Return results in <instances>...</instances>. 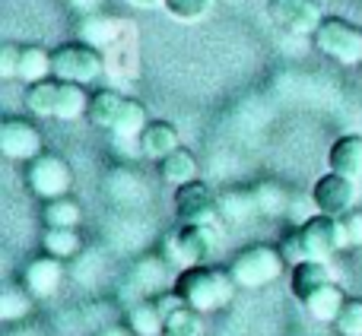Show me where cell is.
<instances>
[{
    "label": "cell",
    "instance_id": "obj_23",
    "mask_svg": "<svg viewBox=\"0 0 362 336\" xmlns=\"http://www.w3.org/2000/svg\"><path fill=\"white\" fill-rule=\"evenodd\" d=\"M16 80L29 83V86H35V83H42V80H51V51L38 48V44H25L23 54H19Z\"/></svg>",
    "mask_w": 362,
    "mask_h": 336
},
{
    "label": "cell",
    "instance_id": "obj_21",
    "mask_svg": "<svg viewBox=\"0 0 362 336\" xmlns=\"http://www.w3.org/2000/svg\"><path fill=\"white\" fill-rule=\"evenodd\" d=\"M42 222H45V229H76V225L83 222V206L76 203L74 197L45 200Z\"/></svg>",
    "mask_w": 362,
    "mask_h": 336
},
{
    "label": "cell",
    "instance_id": "obj_8",
    "mask_svg": "<svg viewBox=\"0 0 362 336\" xmlns=\"http://www.w3.org/2000/svg\"><path fill=\"white\" fill-rule=\"evenodd\" d=\"M312 203L325 216L344 219L350 210H356V178H346L337 172L321 174L312 187Z\"/></svg>",
    "mask_w": 362,
    "mask_h": 336
},
{
    "label": "cell",
    "instance_id": "obj_26",
    "mask_svg": "<svg viewBox=\"0 0 362 336\" xmlns=\"http://www.w3.org/2000/svg\"><path fill=\"white\" fill-rule=\"evenodd\" d=\"M257 206H255V193L251 191H238V187H232V191L219 193V216L229 219V222H245L248 216H255Z\"/></svg>",
    "mask_w": 362,
    "mask_h": 336
},
{
    "label": "cell",
    "instance_id": "obj_1",
    "mask_svg": "<svg viewBox=\"0 0 362 336\" xmlns=\"http://www.w3.org/2000/svg\"><path fill=\"white\" fill-rule=\"evenodd\" d=\"M350 248L346 241V232H344V222L337 216H325V212H315L312 219H305L302 225H296L293 235L283 238L280 244V254L283 260H293L302 263V260H331V254L337 251Z\"/></svg>",
    "mask_w": 362,
    "mask_h": 336
},
{
    "label": "cell",
    "instance_id": "obj_28",
    "mask_svg": "<svg viewBox=\"0 0 362 336\" xmlns=\"http://www.w3.org/2000/svg\"><path fill=\"white\" fill-rule=\"evenodd\" d=\"M165 267H169V263H165L163 257H144V260L134 267V286H137L140 292H156L165 282Z\"/></svg>",
    "mask_w": 362,
    "mask_h": 336
},
{
    "label": "cell",
    "instance_id": "obj_16",
    "mask_svg": "<svg viewBox=\"0 0 362 336\" xmlns=\"http://www.w3.org/2000/svg\"><path fill=\"white\" fill-rule=\"evenodd\" d=\"M331 280V270L325 260H302L293 267V295L299 301H305L308 295H315L318 289H325Z\"/></svg>",
    "mask_w": 362,
    "mask_h": 336
},
{
    "label": "cell",
    "instance_id": "obj_27",
    "mask_svg": "<svg viewBox=\"0 0 362 336\" xmlns=\"http://www.w3.org/2000/svg\"><path fill=\"white\" fill-rule=\"evenodd\" d=\"M54 105H57V80H42L35 86L25 89V108L38 118H54Z\"/></svg>",
    "mask_w": 362,
    "mask_h": 336
},
{
    "label": "cell",
    "instance_id": "obj_29",
    "mask_svg": "<svg viewBox=\"0 0 362 336\" xmlns=\"http://www.w3.org/2000/svg\"><path fill=\"white\" fill-rule=\"evenodd\" d=\"M32 311V295L23 286H4L0 289V318L19 320Z\"/></svg>",
    "mask_w": 362,
    "mask_h": 336
},
{
    "label": "cell",
    "instance_id": "obj_33",
    "mask_svg": "<svg viewBox=\"0 0 362 336\" xmlns=\"http://www.w3.org/2000/svg\"><path fill=\"white\" fill-rule=\"evenodd\" d=\"M19 54H23V44H4L0 48V76L4 80H16Z\"/></svg>",
    "mask_w": 362,
    "mask_h": 336
},
{
    "label": "cell",
    "instance_id": "obj_12",
    "mask_svg": "<svg viewBox=\"0 0 362 336\" xmlns=\"http://www.w3.org/2000/svg\"><path fill=\"white\" fill-rule=\"evenodd\" d=\"M64 280V263L51 254H38L32 257L23 267V289L32 295V299H51L57 292Z\"/></svg>",
    "mask_w": 362,
    "mask_h": 336
},
{
    "label": "cell",
    "instance_id": "obj_4",
    "mask_svg": "<svg viewBox=\"0 0 362 336\" xmlns=\"http://www.w3.org/2000/svg\"><path fill=\"white\" fill-rule=\"evenodd\" d=\"M312 42L321 54L344 64V67L362 64V29L344 16H325L321 25L315 29Z\"/></svg>",
    "mask_w": 362,
    "mask_h": 336
},
{
    "label": "cell",
    "instance_id": "obj_30",
    "mask_svg": "<svg viewBox=\"0 0 362 336\" xmlns=\"http://www.w3.org/2000/svg\"><path fill=\"white\" fill-rule=\"evenodd\" d=\"M204 324H200V311H194L191 305H185L172 318H165V333L163 336H200Z\"/></svg>",
    "mask_w": 362,
    "mask_h": 336
},
{
    "label": "cell",
    "instance_id": "obj_17",
    "mask_svg": "<svg viewBox=\"0 0 362 336\" xmlns=\"http://www.w3.org/2000/svg\"><path fill=\"white\" fill-rule=\"evenodd\" d=\"M302 305L308 308V314H312L315 320H325V324H331V320H337L340 311H344L346 295H344V289H340V286L327 282L325 289H318L315 295H308Z\"/></svg>",
    "mask_w": 362,
    "mask_h": 336
},
{
    "label": "cell",
    "instance_id": "obj_6",
    "mask_svg": "<svg viewBox=\"0 0 362 336\" xmlns=\"http://www.w3.org/2000/svg\"><path fill=\"white\" fill-rule=\"evenodd\" d=\"M51 76L61 83H86L102 76V54L99 48L86 42H64L51 51Z\"/></svg>",
    "mask_w": 362,
    "mask_h": 336
},
{
    "label": "cell",
    "instance_id": "obj_20",
    "mask_svg": "<svg viewBox=\"0 0 362 336\" xmlns=\"http://www.w3.org/2000/svg\"><path fill=\"white\" fill-rule=\"evenodd\" d=\"M127 327L134 330V336H163L165 333V318L159 314L156 301L144 299L137 305L127 308Z\"/></svg>",
    "mask_w": 362,
    "mask_h": 336
},
{
    "label": "cell",
    "instance_id": "obj_2",
    "mask_svg": "<svg viewBox=\"0 0 362 336\" xmlns=\"http://www.w3.org/2000/svg\"><path fill=\"white\" fill-rule=\"evenodd\" d=\"M175 292L194 311L206 314V311H219L232 301L235 295V280H232L229 270H216V267H187L178 273L175 280Z\"/></svg>",
    "mask_w": 362,
    "mask_h": 336
},
{
    "label": "cell",
    "instance_id": "obj_11",
    "mask_svg": "<svg viewBox=\"0 0 362 336\" xmlns=\"http://www.w3.org/2000/svg\"><path fill=\"white\" fill-rule=\"evenodd\" d=\"M0 152L13 162H32L45 152L42 131L25 118H6L0 121Z\"/></svg>",
    "mask_w": 362,
    "mask_h": 336
},
{
    "label": "cell",
    "instance_id": "obj_31",
    "mask_svg": "<svg viewBox=\"0 0 362 336\" xmlns=\"http://www.w3.org/2000/svg\"><path fill=\"white\" fill-rule=\"evenodd\" d=\"M210 4L213 0H165L163 6L178 23H197V19H204L210 13Z\"/></svg>",
    "mask_w": 362,
    "mask_h": 336
},
{
    "label": "cell",
    "instance_id": "obj_32",
    "mask_svg": "<svg viewBox=\"0 0 362 336\" xmlns=\"http://www.w3.org/2000/svg\"><path fill=\"white\" fill-rule=\"evenodd\" d=\"M334 324L344 336H362V299H346L344 311Z\"/></svg>",
    "mask_w": 362,
    "mask_h": 336
},
{
    "label": "cell",
    "instance_id": "obj_7",
    "mask_svg": "<svg viewBox=\"0 0 362 336\" xmlns=\"http://www.w3.org/2000/svg\"><path fill=\"white\" fill-rule=\"evenodd\" d=\"M25 184L35 197L42 200H57L67 197L74 187V172L57 152H42L32 162H25Z\"/></svg>",
    "mask_w": 362,
    "mask_h": 336
},
{
    "label": "cell",
    "instance_id": "obj_18",
    "mask_svg": "<svg viewBox=\"0 0 362 336\" xmlns=\"http://www.w3.org/2000/svg\"><path fill=\"white\" fill-rule=\"evenodd\" d=\"M159 178L172 187L197 181V159H194V152H187L185 146H178L175 152H169V156L159 162Z\"/></svg>",
    "mask_w": 362,
    "mask_h": 336
},
{
    "label": "cell",
    "instance_id": "obj_15",
    "mask_svg": "<svg viewBox=\"0 0 362 336\" xmlns=\"http://www.w3.org/2000/svg\"><path fill=\"white\" fill-rule=\"evenodd\" d=\"M124 95L115 92V89H99V92L89 95V112H86V121L99 131H115L118 124V114L124 108Z\"/></svg>",
    "mask_w": 362,
    "mask_h": 336
},
{
    "label": "cell",
    "instance_id": "obj_9",
    "mask_svg": "<svg viewBox=\"0 0 362 336\" xmlns=\"http://www.w3.org/2000/svg\"><path fill=\"white\" fill-rule=\"evenodd\" d=\"M175 216L181 225H210L219 216V197L204 181L175 187Z\"/></svg>",
    "mask_w": 362,
    "mask_h": 336
},
{
    "label": "cell",
    "instance_id": "obj_14",
    "mask_svg": "<svg viewBox=\"0 0 362 336\" xmlns=\"http://www.w3.org/2000/svg\"><path fill=\"white\" fill-rule=\"evenodd\" d=\"M137 146H140V152H144L146 159H156V162H163L169 152H175L178 146H181L175 124H169V121H150V124H146V131L140 133Z\"/></svg>",
    "mask_w": 362,
    "mask_h": 336
},
{
    "label": "cell",
    "instance_id": "obj_19",
    "mask_svg": "<svg viewBox=\"0 0 362 336\" xmlns=\"http://www.w3.org/2000/svg\"><path fill=\"white\" fill-rule=\"evenodd\" d=\"M89 112V92L80 83H61L57 80V105H54V118L57 121H76L86 118Z\"/></svg>",
    "mask_w": 362,
    "mask_h": 336
},
{
    "label": "cell",
    "instance_id": "obj_35",
    "mask_svg": "<svg viewBox=\"0 0 362 336\" xmlns=\"http://www.w3.org/2000/svg\"><path fill=\"white\" fill-rule=\"evenodd\" d=\"M99 336H134V330L127 324H115V327H105Z\"/></svg>",
    "mask_w": 362,
    "mask_h": 336
},
{
    "label": "cell",
    "instance_id": "obj_25",
    "mask_svg": "<svg viewBox=\"0 0 362 336\" xmlns=\"http://www.w3.org/2000/svg\"><path fill=\"white\" fill-rule=\"evenodd\" d=\"M42 248H45V254L57 257V260H67V257L80 254L83 241H80V232L76 229H45Z\"/></svg>",
    "mask_w": 362,
    "mask_h": 336
},
{
    "label": "cell",
    "instance_id": "obj_5",
    "mask_svg": "<svg viewBox=\"0 0 362 336\" xmlns=\"http://www.w3.org/2000/svg\"><path fill=\"white\" fill-rule=\"evenodd\" d=\"M216 248V235L210 225H178L175 232L163 238V260L169 267H197L200 260L213 254Z\"/></svg>",
    "mask_w": 362,
    "mask_h": 336
},
{
    "label": "cell",
    "instance_id": "obj_10",
    "mask_svg": "<svg viewBox=\"0 0 362 336\" xmlns=\"http://www.w3.org/2000/svg\"><path fill=\"white\" fill-rule=\"evenodd\" d=\"M267 16L293 35H315V29L325 19L318 0H267Z\"/></svg>",
    "mask_w": 362,
    "mask_h": 336
},
{
    "label": "cell",
    "instance_id": "obj_22",
    "mask_svg": "<svg viewBox=\"0 0 362 336\" xmlns=\"http://www.w3.org/2000/svg\"><path fill=\"white\" fill-rule=\"evenodd\" d=\"M251 193H255L257 212H261V216H270V219L286 216L289 203H293V200H289V193H286V187L276 184V181H261V184L251 187Z\"/></svg>",
    "mask_w": 362,
    "mask_h": 336
},
{
    "label": "cell",
    "instance_id": "obj_3",
    "mask_svg": "<svg viewBox=\"0 0 362 336\" xmlns=\"http://www.w3.org/2000/svg\"><path fill=\"white\" fill-rule=\"evenodd\" d=\"M229 273L238 289H264L280 280L283 254H280V248H270V244H251V248L238 251L232 257Z\"/></svg>",
    "mask_w": 362,
    "mask_h": 336
},
{
    "label": "cell",
    "instance_id": "obj_24",
    "mask_svg": "<svg viewBox=\"0 0 362 336\" xmlns=\"http://www.w3.org/2000/svg\"><path fill=\"white\" fill-rule=\"evenodd\" d=\"M150 118H146V108L137 99H127L124 108L118 114V124H115V140H140V133L146 131Z\"/></svg>",
    "mask_w": 362,
    "mask_h": 336
},
{
    "label": "cell",
    "instance_id": "obj_34",
    "mask_svg": "<svg viewBox=\"0 0 362 336\" xmlns=\"http://www.w3.org/2000/svg\"><path fill=\"white\" fill-rule=\"evenodd\" d=\"M340 222H344V232H346L350 248H362V210H350Z\"/></svg>",
    "mask_w": 362,
    "mask_h": 336
},
{
    "label": "cell",
    "instance_id": "obj_36",
    "mask_svg": "<svg viewBox=\"0 0 362 336\" xmlns=\"http://www.w3.org/2000/svg\"><path fill=\"white\" fill-rule=\"evenodd\" d=\"M131 4H137V6H159V4H165V0H131Z\"/></svg>",
    "mask_w": 362,
    "mask_h": 336
},
{
    "label": "cell",
    "instance_id": "obj_13",
    "mask_svg": "<svg viewBox=\"0 0 362 336\" xmlns=\"http://www.w3.org/2000/svg\"><path fill=\"white\" fill-rule=\"evenodd\" d=\"M327 165L337 174L359 178L362 174V133H344V137L334 140L331 152H327Z\"/></svg>",
    "mask_w": 362,
    "mask_h": 336
}]
</instances>
